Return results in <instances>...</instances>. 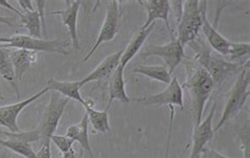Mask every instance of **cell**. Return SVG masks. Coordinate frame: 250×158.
<instances>
[{
    "label": "cell",
    "instance_id": "74e56055",
    "mask_svg": "<svg viewBox=\"0 0 250 158\" xmlns=\"http://www.w3.org/2000/svg\"><path fill=\"white\" fill-rule=\"evenodd\" d=\"M0 45H1V44H0Z\"/></svg>",
    "mask_w": 250,
    "mask_h": 158
},
{
    "label": "cell",
    "instance_id": "603a6c76",
    "mask_svg": "<svg viewBox=\"0 0 250 158\" xmlns=\"http://www.w3.org/2000/svg\"><path fill=\"white\" fill-rule=\"evenodd\" d=\"M0 76H1L4 80L11 83L17 97L19 98L15 71L14 67H13L11 58V50H9L8 48H4L3 45H0Z\"/></svg>",
    "mask_w": 250,
    "mask_h": 158
},
{
    "label": "cell",
    "instance_id": "d6a6232c",
    "mask_svg": "<svg viewBox=\"0 0 250 158\" xmlns=\"http://www.w3.org/2000/svg\"><path fill=\"white\" fill-rule=\"evenodd\" d=\"M0 23L9 25V26H11V28H19V26H21L18 23H16L14 20H13V18L5 17V16H0Z\"/></svg>",
    "mask_w": 250,
    "mask_h": 158
},
{
    "label": "cell",
    "instance_id": "2e32d148",
    "mask_svg": "<svg viewBox=\"0 0 250 158\" xmlns=\"http://www.w3.org/2000/svg\"><path fill=\"white\" fill-rule=\"evenodd\" d=\"M124 70L123 65H118V68L108 80V92L109 99L106 107V111H109L113 100H118L124 104H127L131 101L130 97L127 95L126 92V82L124 79Z\"/></svg>",
    "mask_w": 250,
    "mask_h": 158
},
{
    "label": "cell",
    "instance_id": "836d02e7",
    "mask_svg": "<svg viewBox=\"0 0 250 158\" xmlns=\"http://www.w3.org/2000/svg\"><path fill=\"white\" fill-rule=\"evenodd\" d=\"M83 152H84V151L82 149L80 154L77 155V153L75 152V151L73 149H71L70 151H68V152H65V153L62 154V158H83Z\"/></svg>",
    "mask_w": 250,
    "mask_h": 158
},
{
    "label": "cell",
    "instance_id": "e575fe53",
    "mask_svg": "<svg viewBox=\"0 0 250 158\" xmlns=\"http://www.w3.org/2000/svg\"><path fill=\"white\" fill-rule=\"evenodd\" d=\"M0 5L4 6V8H6V9H10L12 12H14L15 14H17L19 17H21V12H19L17 9H15L14 6H13L9 1H6V0H0Z\"/></svg>",
    "mask_w": 250,
    "mask_h": 158
},
{
    "label": "cell",
    "instance_id": "d4e9b609",
    "mask_svg": "<svg viewBox=\"0 0 250 158\" xmlns=\"http://www.w3.org/2000/svg\"><path fill=\"white\" fill-rule=\"evenodd\" d=\"M19 25L24 26V28L29 31V36L39 39L42 37V24L41 20V16H39L36 10L32 12L21 13V23H19Z\"/></svg>",
    "mask_w": 250,
    "mask_h": 158
},
{
    "label": "cell",
    "instance_id": "8d00e7d4",
    "mask_svg": "<svg viewBox=\"0 0 250 158\" xmlns=\"http://www.w3.org/2000/svg\"><path fill=\"white\" fill-rule=\"evenodd\" d=\"M196 158H200V156H197V157H196Z\"/></svg>",
    "mask_w": 250,
    "mask_h": 158
},
{
    "label": "cell",
    "instance_id": "4dcf8cb0",
    "mask_svg": "<svg viewBox=\"0 0 250 158\" xmlns=\"http://www.w3.org/2000/svg\"><path fill=\"white\" fill-rule=\"evenodd\" d=\"M35 158H52L50 143L41 144V149L38 150Z\"/></svg>",
    "mask_w": 250,
    "mask_h": 158
},
{
    "label": "cell",
    "instance_id": "ffe728a7",
    "mask_svg": "<svg viewBox=\"0 0 250 158\" xmlns=\"http://www.w3.org/2000/svg\"><path fill=\"white\" fill-rule=\"evenodd\" d=\"M154 26L155 22L148 26L147 29H140L136 32V34H134V36L132 37V39H131L130 42L128 43L127 47L124 49L123 52V55L121 58V65H123L124 68L126 67V65L135 57L137 53L142 50L144 43L146 42L148 36L152 33Z\"/></svg>",
    "mask_w": 250,
    "mask_h": 158
},
{
    "label": "cell",
    "instance_id": "9c48e42d",
    "mask_svg": "<svg viewBox=\"0 0 250 158\" xmlns=\"http://www.w3.org/2000/svg\"><path fill=\"white\" fill-rule=\"evenodd\" d=\"M135 100L144 105H157V107L168 105L170 110H173V105H177L181 110H184L183 88L176 77L171 79L170 83L167 84V88L161 93L146 95Z\"/></svg>",
    "mask_w": 250,
    "mask_h": 158
},
{
    "label": "cell",
    "instance_id": "8992f818",
    "mask_svg": "<svg viewBox=\"0 0 250 158\" xmlns=\"http://www.w3.org/2000/svg\"><path fill=\"white\" fill-rule=\"evenodd\" d=\"M202 28L200 0H186L182 3V12L177 26V40L184 48L199 37Z\"/></svg>",
    "mask_w": 250,
    "mask_h": 158
},
{
    "label": "cell",
    "instance_id": "7c38bea8",
    "mask_svg": "<svg viewBox=\"0 0 250 158\" xmlns=\"http://www.w3.org/2000/svg\"><path fill=\"white\" fill-rule=\"evenodd\" d=\"M142 8L147 13V20L141 29H147L157 19H161L166 24L171 38H174L173 31L169 23V13L171 8V2L168 0H139Z\"/></svg>",
    "mask_w": 250,
    "mask_h": 158
},
{
    "label": "cell",
    "instance_id": "e0dca14e",
    "mask_svg": "<svg viewBox=\"0 0 250 158\" xmlns=\"http://www.w3.org/2000/svg\"><path fill=\"white\" fill-rule=\"evenodd\" d=\"M12 63L14 67L16 80L22 81L25 72L37 61V52L16 49L11 51Z\"/></svg>",
    "mask_w": 250,
    "mask_h": 158
},
{
    "label": "cell",
    "instance_id": "8fae6325",
    "mask_svg": "<svg viewBox=\"0 0 250 158\" xmlns=\"http://www.w3.org/2000/svg\"><path fill=\"white\" fill-rule=\"evenodd\" d=\"M207 9H208V1H206V0L200 1V10H201V15H202L201 31L203 32V34L205 35L207 41L209 43V47L211 48L214 52L218 53L219 55L226 58L228 55L230 42L231 41H229L228 39L224 37L221 33L216 30L215 26L209 22L207 18Z\"/></svg>",
    "mask_w": 250,
    "mask_h": 158
},
{
    "label": "cell",
    "instance_id": "d6986e66",
    "mask_svg": "<svg viewBox=\"0 0 250 158\" xmlns=\"http://www.w3.org/2000/svg\"><path fill=\"white\" fill-rule=\"evenodd\" d=\"M83 107L85 114L88 116V121L96 132L102 134H107L111 131L108 111H98L94 109V101L87 98L84 99Z\"/></svg>",
    "mask_w": 250,
    "mask_h": 158
},
{
    "label": "cell",
    "instance_id": "f1b7e54d",
    "mask_svg": "<svg viewBox=\"0 0 250 158\" xmlns=\"http://www.w3.org/2000/svg\"><path fill=\"white\" fill-rule=\"evenodd\" d=\"M200 158H230L225 155H223L219 152H216L213 149H203L202 153L200 154Z\"/></svg>",
    "mask_w": 250,
    "mask_h": 158
},
{
    "label": "cell",
    "instance_id": "f546056e",
    "mask_svg": "<svg viewBox=\"0 0 250 158\" xmlns=\"http://www.w3.org/2000/svg\"><path fill=\"white\" fill-rule=\"evenodd\" d=\"M34 3L37 5V10L36 11L38 12L39 16H41L43 34L47 35V33H45V24H44V5H45V1H44V0H37V1H35Z\"/></svg>",
    "mask_w": 250,
    "mask_h": 158
},
{
    "label": "cell",
    "instance_id": "1f68e13d",
    "mask_svg": "<svg viewBox=\"0 0 250 158\" xmlns=\"http://www.w3.org/2000/svg\"><path fill=\"white\" fill-rule=\"evenodd\" d=\"M19 5L21 6V9L23 10V12H32V11H35L34 10V6H33V1L31 0H19L18 1Z\"/></svg>",
    "mask_w": 250,
    "mask_h": 158
},
{
    "label": "cell",
    "instance_id": "3957f363",
    "mask_svg": "<svg viewBox=\"0 0 250 158\" xmlns=\"http://www.w3.org/2000/svg\"><path fill=\"white\" fill-rule=\"evenodd\" d=\"M249 82H250V72H249V60L246 62L245 67L238 74V78L230 91L227 102L224 107L223 113L219 123L216 124L213 133L222 129L225 124L238 115L244 108V105L250 95L249 92Z\"/></svg>",
    "mask_w": 250,
    "mask_h": 158
},
{
    "label": "cell",
    "instance_id": "52a82bcc",
    "mask_svg": "<svg viewBox=\"0 0 250 158\" xmlns=\"http://www.w3.org/2000/svg\"><path fill=\"white\" fill-rule=\"evenodd\" d=\"M120 4L121 2L117 1V0H112V1L108 3L106 16H104L103 25L100 33H98L95 43L93 44V47L91 48L88 54L85 55V57L82 60L83 62L88 61L92 57V55L94 54L95 51L100 48L103 43L112 41L115 38V36L118 34V32H120L121 17H122Z\"/></svg>",
    "mask_w": 250,
    "mask_h": 158
},
{
    "label": "cell",
    "instance_id": "cb8c5ba5",
    "mask_svg": "<svg viewBox=\"0 0 250 158\" xmlns=\"http://www.w3.org/2000/svg\"><path fill=\"white\" fill-rule=\"evenodd\" d=\"M133 72L136 74H141L143 76H146L150 79H153V80L160 81L165 84H169L171 79H172L166 65L140 64L133 69Z\"/></svg>",
    "mask_w": 250,
    "mask_h": 158
},
{
    "label": "cell",
    "instance_id": "83f0119b",
    "mask_svg": "<svg viewBox=\"0 0 250 158\" xmlns=\"http://www.w3.org/2000/svg\"><path fill=\"white\" fill-rule=\"evenodd\" d=\"M240 139H241V149L243 152V157L244 158H250V141H249V130L242 132V134H240Z\"/></svg>",
    "mask_w": 250,
    "mask_h": 158
},
{
    "label": "cell",
    "instance_id": "484cf974",
    "mask_svg": "<svg viewBox=\"0 0 250 158\" xmlns=\"http://www.w3.org/2000/svg\"><path fill=\"white\" fill-rule=\"evenodd\" d=\"M249 42H230L228 55L225 59L230 62H243L241 60L249 55Z\"/></svg>",
    "mask_w": 250,
    "mask_h": 158
},
{
    "label": "cell",
    "instance_id": "30bf717a",
    "mask_svg": "<svg viewBox=\"0 0 250 158\" xmlns=\"http://www.w3.org/2000/svg\"><path fill=\"white\" fill-rule=\"evenodd\" d=\"M49 91L50 90L45 87L44 89L37 92V93H35L34 95L27 98V99L18 101L16 103L6 104L0 107V126L6 128L10 132H13V133L21 132V129H19L18 123H17L19 114H21V112L32 102L36 101L44 94H47Z\"/></svg>",
    "mask_w": 250,
    "mask_h": 158
},
{
    "label": "cell",
    "instance_id": "44dd1931",
    "mask_svg": "<svg viewBox=\"0 0 250 158\" xmlns=\"http://www.w3.org/2000/svg\"><path fill=\"white\" fill-rule=\"evenodd\" d=\"M0 133L6 136V139H0V146L9 149L12 151V152H14L25 158L36 157V153L34 152V150H33L30 142L21 139V138L15 136L14 133H12V132L1 131Z\"/></svg>",
    "mask_w": 250,
    "mask_h": 158
},
{
    "label": "cell",
    "instance_id": "5b68a950",
    "mask_svg": "<svg viewBox=\"0 0 250 158\" xmlns=\"http://www.w3.org/2000/svg\"><path fill=\"white\" fill-rule=\"evenodd\" d=\"M69 102V98L61 95L57 92L51 91L50 101L47 107L44 108L41 120H39L38 126L35 129L39 136L41 144L51 142L50 138L55 133L65 107Z\"/></svg>",
    "mask_w": 250,
    "mask_h": 158
},
{
    "label": "cell",
    "instance_id": "277c9868",
    "mask_svg": "<svg viewBox=\"0 0 250 158\" xmlns=\"http://www.w3.org/2000/svg\"><path fill=\"white\" fill-rule=\"evenodd\" d=\"M0 44L4 48L22 49L33 52H47L55 53V54L67 56L70 54V42L62 39H48L34 38L29 35L17 34L11 37H0Z\"/></svg>",
    "mask_w": 250,
    "mask_h": 158
},
{
    "label": "cell",
    "instance_id": "ac0fdd59",
    "mask_svg": "<svg viewBox=\"0 0 250 158\" xmlns=\"http://www.w3.org/2000/svg\"><path fill=\"white\" fill-rule=\"evenodd\" d=\"M88 130H89L88 116L84 113L80 121L75 124H72V126H70L67 129V133H65V135L70 137L71 139H73L74 141H77L80 143L82 149L87 152L89 158H95L93 154V150H92V147L90 144Z\"/></svg>",
    "mask_w": 250,
    "mask_h": 158
},
{
    "label": "cell",
    "instance_id": "9a60e30c",
    "mask_svg": "<svg viewBox=\"0 0 250 158\" xmlns=\"http://www.w3.org/2000/svg\"><path fill=\"white\" fill-rule=\"evenodd\" d=\"M124 49L121 51L115 52L113 54L107 56L104 60L97 65V67L88 74L82 80H80L81 88L83 87L85 83L93 82V81H100V80H109V78L114 73L115 70L121 64V58L123 55Z\"/></svg>",
    "mask_w": 250,
    "mask_h": 158
},
{
    "label": "cell",
    "instance_id": "7a4b0ae2",
    "mask_svg": "<svg viewBox=\"0 0 250 158\" xmlns=\"http://www.w3.org/2000/svg\"><path fill=\"white\" fill-rule=\"evenodd\" d=\"M186 71L187 80L184 87L188 91L191 99L194 126H197L202 121L205 105L215 85L208 72L197 62L188 61L186 63Z\"/></svg>",
    "mask_w": 250,
    "mask_h": 158
},
{
    "label": "cell",
    "instance_id": "4fadbf2b",
    "mask_svg": "<svg viewBox=\"0 0 250 158\" xmlns=\"http://www.w3.org/2000/svg\"><path fill=\"white\" fill-rule=\"evenodd\" d=\"M64 9L51 12L52 15L61 16L62 24L69 29L72 47L75 51H80V39L77 35V18L81 9L82 1L80 0H64Z\"/></svg>",
    "mask_w": 250,
    "mask_h": 158
},
{
    "label": "cell",
    "instance_id": "7402d4cb",
    "mask_svg": "<svg viewBox=\"0 0 250 158\" xmlns=\"http://www.w3.org/2000/svg\"><path fill=\"white\" fill-rule=\"evenodd\" d=\"M47 88L50 91L57 92L61 95L69 98L70 100H76L83 105L84 103V99L81 95L80 81H59L51 78L47 81Z\"/></svg>",
    "mask_w": 250,
    "mask_h": 158
},
{
    "label": "cell",
    "instance_id": "5bb4252c",
    "mask_svg": "<svg viewBox=\"0 0 250 158\" xmlns=\"http://www.w3.org/2000/svg\"><path fill=\"white\" fill-rule=\"evenodd\" d=\"M216 110V102L213 103L211 111L209 115L201 121L197 126H194L193 135H192V150L190 153L189 158H196L200 156L203 149H205L206 144L211 141L213 138V130H212V119Z\"/></svg>",
    "mask_w": 250,
    "mask_h": 158
},
{
    "label": "cell",
    "instance_id": "4316f807",
    "mask_svg": "<svg viewBox=\"0 0 250 158\" xmlns=\"http://www.w3.org/2000/svg\"><path fill=\"white\" fill-rule=\"evenodd\" d=\"M50 140L53 142L57 149L61 151V152L63 154L65 152H68L72 149V146H73L74 140L71 139L70 137L67 135H55L53 134L51 136Z\"/></svg>",
    "mask_w": 250,
    "mask_h": 158
},
{
    "label": "cell",
    "instance_id": "ba28073f",
    "mask_svg": "<svg viewBox=\"0 0 250 158\" xmlns=\"http://www.w3.org/2000/svg\"><path fill=\"white\" fill-rule=\"evenodd\" d=\"M141 56L146 58L150 56L161 57L166 63V67L170 74H172L174 70L179 67V64L186 58L185 48L180 43V41L174 37L171 41L165 44H149L145 48Z\"/></svg>",
    "mask_w": 250,
    "mask_h": 158
},
{
    "label": "cell",
    "instance_id": "d590c367",
    "mask_svg": "<svg viewBox=\"0 0 250 158\" xmlns=\"http://www.w3.org/2000/svg\"><path fill=\"white\" fill-rule=\"evenodd\" d=\"M2 94H1V87H0V100H1L2 99Z\"/></svg>",
    "mask_w": 250,
    "mask_h": 158
},
{
    "label": "cell",
    "instance_id": "6da1fadb",
    "mask_svg": "<svg viewBox=\"0 0 250 158\" xmlns=\"http://www.w3.org/2000/svg\"><path fill=\"white\" fill-rule=\"evenodd\" d=\"M188 45L195 52L193 60L208 72V74L212 78L214 85L224 82L230 76L239 74L248 61L230 62L224 57H221V55L214 52L208 44L202 41L199 37Z\"/></svg>",
    "mask_w": 250,
    "mask_h": 158
}]
</instances>
